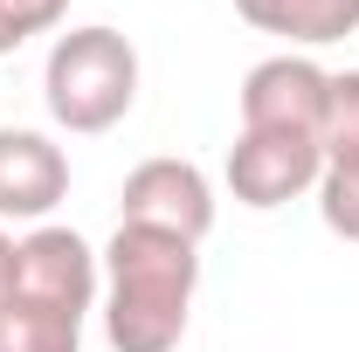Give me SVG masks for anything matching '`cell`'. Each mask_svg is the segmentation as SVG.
<instances>
[{
    "instance_id": "cell-1",
    "label": "cell",
    "mask_w": 359,
    "mask_h": 352,
    "mask_svg": "<svg viewBox=\"0 0 359 352\" xmlns=\"http://www.w3.org/2000/svg\"><path fill=\"white\" fill-rule=\"evenodd\" d=\"M104 263V346L111 352H180L194 325V290H201V242L118 221L111 242L97 249Z\"/></svg>"
},
{
    "instance_id": "cell-2",
    "label": "cell",
    "mask_w": 359,
    "mask_h": 352,
    "mask_svg": "<svg viewBox=\"0 0 359 352\" xmlns=\"http://www.w3.org/2000/svg\"><path fill=\"white\" fill-rule=\"evenodd\" d=\"M104 297V263L76 228L42 221L14 242V290L0 297V352H83Z\"/></svg>"
},
{
    "instance_id": "cell-3",
    "label": "cell",
    "mask_w": 359,
    "mask_h": 352,
    "mask_svg": "<svg viewBox=\"0 0 359 352\" xmlns=\"http://www.w3.org/2000/svg\"><path fill=\"white\" fill-rule=\"evenodd\" d=\"M42 104H48V118L76 138L125 125L138 104V48L118 28H104V21L55 35L48 62H42Z\"/></svg>"
},
{
    "instance_id": "cell-4",
    "label": "cell",
    "mask_w": 359,
    "mask_h": 352,
    "mask_svg": "<svg viewBox=\"0 0 359 352\" xmlns=\"http://www.w3.org/2000/svg\"><path fill=\"white\" fill-rule=\"evenodd\" d=\"M318 173H325V152L304 132H235L228 145V194L256 215L318 194Z\"/></svg>"
},
{
    "instance_id": "cell-5",
    "label": "cell",
    "mask_w": 359,
    "mask_h": 352,
    "mask_svg": "<svg viewBox=\"0 0 359 352\" xmlns=\"http://www.w3.org/2000/svg\"><path fill=\"white\" fill-rule=\"evenodd\" d=\"M325 90H332V69H318L311 55H297V48L263 55L242 76V90H235L242 132H304V138H318V125H325Z\"/></svg>"
},
{
    "instance_id": "cell-6",
    "label": "cell",
    "mask_w": 359,
    "mask_h": 352,
    "mask_svg": "<svg viewBox=\"0 0 359 352\" xmlns=\"http://www.w3.org/2000/svg\"><path fill=\"white\" fill-rule=\"evenodd\" d=\"M118 221L166 228V235H187V242H208V228H215V180L201 173L194 159H145V166L125 173Z\"/></svg>"
},
{
    "instance_id": "cell-7",
    "label": "cell",
    "mask_w": 359,
    "mask_h": 352,
    "mask_svg": "<svg viewBox=\"0 0 359 352\" xmlns=\"http://www.w3.org/2000/svg\"><path fill=\"white\" fill-rule=\"evenodd\" d=\"M69 194V152L48 132H28V125H0V228L28 221L42 228Z\"/></svg>"
},
{
    "instance_id": "cell-8",
    "label": "cell",
    "mask_w": 359,
    "mask_h": 352,
    "mask_svg": "<svg viewBox=\"0 0 359 352\" xmlns=\"http://www.w3.org/2000/svg\"><path fill=\"white\" fill-rule=\"evenodd\" d=\"M235 14L290 48H325L359 35V0H235Z\"/></svg>"
},
{
    "instance_id": "cell-9",
    "label": "cell",
    "mask_w": 359,
    "mask_h": 352,
    "mask_svg": "<svg viewBox=\"0 0 359 352\" xmlns=\"http://www.w3.org/2000/svg\"><path fill=\"white\" fill-rule=\"evenodd\" d=\"M318 145H325V166H353L359 159V69H332Z\"/></svg>"
},
{
    "instance_id": "cell-10",
    "label": "cell",
    "mask_w": 359,
    "mask_h": 352,
    "mask_svg": "<svg viewBox=\"0 0 359 352\" xmlns=\"http://www.w3.org/2000/svg\"><path fill=\"white\" fill-rule=\"evenodd\" d=\"M318 221H325L339 242H359V159L318 173Z\"/></svg>"
},
{
    "instance_id": "cell-11",
    "label": "cell",
    "mask_w": 359,
    "mask_h": 352,
    "mask_svg": "<svg viewBox=\"0 0 359 352\" xmlns=\"http://www.w3.org/2000/svg\"><path fill=\"white\" fill-rule=\"evenodd\" d=\"M62 14H69V0H0V55H14L35 35L62 28Z\"/></svg>"
},
{
    "instance_id": "cell-12",
    "label": "cell",
    "mask_w": 359,
    "mask_h": 352,
    "mask_svg": "<svg viewBox=\"0 0 359 352\" xmlns=\"http://www.w3.org/2000/svg\"><path fill=\"white\" fill-rule=\"evenodd\" d=\"M7 290H14V235L0 228V297H7Z\"/></svg>"
}]
</instances>
